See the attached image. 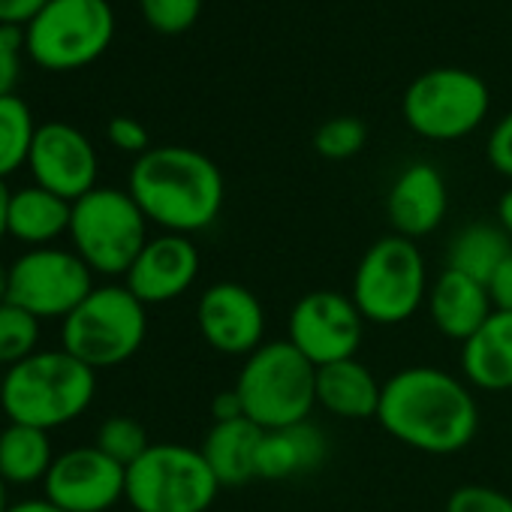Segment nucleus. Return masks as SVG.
Returning <instances> with one entry per match:
<instances>
[{"label":"nucleus","instance_id":"bb28decb","mask_svg":"<svg viewBox=\"0 0 512 512\" xmlns=\"http://www.w3.org/2000/svg\"><path fill=\"white\" fill-rule=\"evenodd\" d=\"M40 341V320L28 311L16 308L13 302L0 305V368H13L37 353Z\"/></svg>","mask_w":512,"mask_h":512},{"label":"nucleus","instance_id":"f8f14e48","mask_svg":"<svg viewBox=\"0 0 512 512\" xmlns=\"http://www.w3.org/2000/svg\"><path fill=\"white\" fill-rule=\"evenodd\" d=\"M365 338V320L350 296L335 290L305 293L287 317V341L314 365L356 359Z\"/></svg>","mask_w":512,"mask_h":512},{"label":"nucleus","instance_id":"f3484780","mask_svg":"<svg viewBox=\"0 0 512 512\" xmlns=\"http://www.w3.org/2000/svg\"><path fill=\"white\" fill-rule=\"evenodd\" d=\"M449 211V190L437 166L410 163L398 172L386 193V214L395 235L419 241L431 235Z\"/></svg>","mask_w":512,"mask_h":512},{"label":"nucleus","instance_id":"f257e3e1","mask_svg":"<svg viewBox=\"0 0 512 512\" xmlns=\"http://www.w3.org/2000/svg\"><path fill=\"white\" fill-rule=\"evenodd\" d=\"M377 422L416 452L455 455L479 431V404L467 380L434 365H410L383 383Z\"/></svg>","mask_w":512,"mask_h":512},{"label":"nucleus","instance_id":"1a4fd4ad","mask_svg":"<svg viewBox=\"0 0 512 512\" xmlns=\"http://www.w3.org/2000/svg\"><path fill=\"white\" fill-rule=\"evenodd\" d=\"M220 482L202 449L184 443H151L127 467L124 500L136 512H208Z\"/></svg>","mask_w":512,"mask_h":512},{"label":"nucleus","instance_id":"c756f323","mask_svg":"<svg viewBox=\"0 0 512 512\" xmlns=\"http://www.w3.org/2000/svg\"><path fill=\"white\" fill-rule=\"evenodd\" d=\"M139 10L148 28L166 37H175L196 25L202 13V0H139Z\"/></svg>","mask_w":512,"mask_h":512},{"label":"nucleus","instance_id":"58836bf2","mask_svg":"<svg viewBox=\"0 0 512 512\" xmlns=\"http://www.w3.org/2000/svg\"><path fill=\"white\" fill-rule=\"evenodd\" d=\"M10 512H64V509L55 506L49 497H34V500H19V503H13Z\"/></svg>","mask_w":512,"mask_h":512},{"label":"nucleus","instance_id":"2eb2a0df","mask_svg":"<svg viewBox=\"0 0 512 512\" xmlns=\"http://www.w3.org/2000/svg\"><path fill=\"white\" fill-rule=\"evenodd\" d=\"M196 329L211 350L247 359L266 344V308L244 284L220 281L199 296Z\"/></svg>","mask_w":512,"mask_h":512},{"label":"nucleus","instance_id":"2f4dec72","mask_svg":"<svg viewBox=\"0 0 512 512\" xmlns=\"http://www.w3.org/2000/svg\"><path fill=\"white\" fill-rule=\"evenodd\" d=\"M22 55H25L22 28H0V97L16 94L22 76Z\"/></svg>","mask_w":512,"mask_h":512},{"label":"nucleus","instance_id":"39448f33","mask_svg":"<svg viewBox=\"0 0 512 512\" xmlns=\"http://www.w3.org/2000/svg\"><path fill=\"white\" fill-rule=\"evenodd\" d=\"M428 290V263L419 244L389 232L362 253L350 299L365 323L401 326L425 308Z\"/></svg>","mask_w":512,"mask_h":512},{"label":"nucleus","instance_id":"c9c22d12","mask_svg":"<svg viewBox=\"0 0 512 512\" xmlns=\"http://www.w3.org/2000/svg\"><path fill=\"white\" fill-rule=\"evenodd\" d=\"M49 0H0V28H25Z\"/></svg>","mask_w":512,"mask_h":512},{"label":"nucleus","instance_id":"a19ab883","mask_svg":"<svg viewBox=\"0 0 512 512\" xmlns=\"http://www.w3.org/2000/svg\"><path fill=\"white\" fill-rule=\"evenodd\" d=\"M10 302V266L0 263V305Z\"/></svg>","mask_w":512,"mask_h":512},{"label":"nucleus","instance_id":"4be33fe9","mask_svg":"<svg viewBox=\"0 0 512 512\" xmlns=\"http://www.w3.org/2000/svg\"><path fill=\"white\" fill-rule=\"evenodd\" d=\"M263 428L250 419L214 422L202 440V455L223 488L244 485L256 479V455H260Z\"/></svg>","mask_w":512,"mask_h":512},{"label":"nucleus","instance_id":"423d86ee","mask_svg":"<svg viewBox=\"0 0 512 512\" xmlns=\"http://www.w3.org/2000/svg\"><path fill=\"white\" fill-rule=\"evenodd\" d=\"M25 58L49 73L85 70L106 55L115 40L109 0H49L22 28Z\"/></svg>","mask_w":512,"mask_h":512},{"label":"nucleus","instance_id":"9b49d317","mask_svg":"<svg viewBox=\"0 0 512 512\" xmlns=\"http://www.w3.org/2000/svg\"><path fill=\"white\" fill-rule=\"evenodd\" d=\"M94 293V272L76 250L31 247L10 266V302L37 320H67Z\"/></svg>","mask_w":512,"mask_h":512},{"label":"nucleus","instance_id":"0eeeda50","mask_svg":"<svg viewBox=\"0 0 512 512\" xmlns=\"http://www.w3.org/2000/svg\"><path fill=\"white\" fill-rule=\"evenodd\" d=\"M70 241L82 263L103 278L127 275L139 250L148 241V217L130 196L118 187H94L73 202Z\"/></svg>","mask_w":512,"mask_h":512},{"label":"nucleus","instance_id":"cd10ccee","mask_svg":"<svg viewBox=\"0 0 512 512\" xmlns=\"http://www.w3.org/2000/svg\"><path fill=\"white\" fill-rule=\"evenodd\" d=\"M100 452H106L112 461H118L121 467H130L136 458H142L151 446L148 440V431L130 419V416H109L100 431H97V443H94Z\"/></svg>","mask_w":512,"mask_h":512},{"label":"nucleus","instance_id":"dca6fc26","mask_svg":"<svg viewBox=\"0 0 512 512\" xmlns=\"http://www.w3.org/2000/svg\"><path fill=\"white\" fill-rule=\"evenodd\" d=\"M199 247L190 235L160 232L145 241L136 263L124 275V287L148 308L181 299L199 278Z\"/></svg>","mask_w":512,"mask_h":512},{"label":"nucleus","instance_id":"7ed1b4c3","mask_svg":"<svg viewBox=\"0 0 512 512\" xmlns=\"http://www.w3.org/2000/svg\"><path fill=\"white\" fill-rule=\"evenodd\" d=\"M97 395V371L67 350H37L7 368L0 410L10 422L43 431L76 422Z\"/></svg>","mask_w":512,"mask_h":512},{"label":"nucleus","instance_id":"72a5a7b5","mask_svg":"<svg viewBox=\"0 0 512 512\" xmlns=\"http://www.w3.org/2000/svg\"><path fill=\"white\" fill-rule=\"evenodd\" d=\"M485 154H488V163L494 166V172L512 181V112L503 115L494 124V130L488 133Z\"/></svg>","mask_w":512,"mask_h":512},{"label":"nucleus","instance_id":"473e14b6","mask_svg":"<svg viewBox=\"0 0 512 512\" xmlns=\"http://www.w3.org/2000/svg\"><path fill=\"white\" fill-rule=\"evenodd\" d=\"M106 136H109V142H112L118 151H124V154L142 157L145 151H151V136H148L145 124H139V121L130 118V115L112 118L109 127H106Z\"/></svg>","mask_w":512,"mask_h":512},{"label":"nucleus","instance_id":"20e7f679","mask_svg":"<svg viewBox=\"0 0 512 512\" xmlns=\"http://www.w3.org/2000/svg\"><path fill=\"white\" fill-rule=\"evenodd\" d=\"M244 419L263 431L308 422L317 407V368L287 341H266L253 350L232 386Z\"/></svg>","mask_w":512,"mask_h":512},{"label":"nucleus","instance_id":"a878e982","mask_svg":"<svg viewBox=\"0 0 512 512\" xmlns=\"http://www.w3.org/2000/svg\"><path fill=\"white\" fill-rule=\"evenodd\" d=\"M37 127L31 106L19 94L0 97V181L28 166Z\"/></svg>","mask_w":512,"mask_h":512},{"label":"nucleus","instance_id":"393cba45","mask_svg":"<svg viewBox=\"0 0 512 512\" xmlns=\"http://www.w3.org/2000/svg\"><path fill=\"white\" fill-rule=\"evenodd\" d=\"M55 452L49 431L34 425L10 422L0 431V476L7 485H34L43 482L52 470Z\"/></svg>","mask_w":512,"mask_h":512},{"label":"nucleus","instance_id":"aec40b11","mask_svg":"<svg viewBox=\"0 0 512 512\" xmlns=\"http://www.w3.org/2000/svg\"><path fill=\"white\" fill-rule=\"evenodd\" d=\"M380 395L383 383L359 359H344L317 368V407H323L335 419H377Z\"/></svg>","mask_w":512,"mask_h":512},{"label":"nucleus","instance_id":"9d476101","mask_svg":"<svg viewBox=\"0 0 512 512\" xmlns=\"http://www.w3.org/2000/svg\"><path fill=\"white\" fill-rule=\"evenodd\" d=\"M491 106L488 85L461 67H437L410 82L401 100L407 127L428 142H458L479 130Z\"/></svg>","mask_w":512,"mask_h":512},{"label":"nucleus","instance_id":"b1692460","mask_svg":"<svg viewBox=\"0 0 512 512\" xmlns=\"http://www.w3.org/2000/svg\"><path fill=\"white\" fill-rule=\"evenodd\" d=\"M509 253H512V238L497 223H485V220L467 223L452 235L446 247V269L485 284Z\"/></svg>","mask_w":512,"mask_h":512},{"label":"nucleus","instance_id":"79ce46f5","mask_svg":"<svg viewBox=\"0 0 512 512\" xmlns=\"http://www.w3.org/2000/svg\"><path fill=\"white\" fill-rule=\"evenodd\" d=\"M7 488H10V485L4 482V476H0V512H10V506H13L10 497H7Z\"/></svg>","mask_w":512,"mask_h":512},{"label":"nucleus","instance_id":"412c9836","mask_svg":"<svg viewBox=\"0 0 512 512\" xmlns=\"http://www.w3.org/2000/svg\"><path fill=\"white\" fill-rule=\"evenodd\" d=\"M329 455L326 434L308 419L290 428H275L263 434L260 455H256V476L260 479H293L317 470Z\"/></svg>","mask_w":512,"mask_h":512},{"label":"nucleus","instance_id":"c85d7f7f","mask_svg":"<svg viewBox=\"0 0 512 512\" xmlns=\"http://www.w3.org/2000/svg\"><path fill=\"white\" fill-rule=\"evenodd\" d=\"M365 142H368V127L353 115L329 118L314 133V148L326 160H350L365 148Z\"/></svg>","mask_w":512,"mask_h":512},{"label":"nucleus","instance_id":"ddd939ff","mask_svg":"<svg viewBox=\"0 0 512 512\" xmlns=\"http://www.w3.org/2000/svg\"><path fill=\"white\" fill-rule=\"evenodd\" d=\"M46 497L64 512H109L127 491V467L97 446H76L55 455L43 479Z\"/></svg>","mask_w":512,"mask_h":512},{"label":"nucleus","instance_id":"4c0bfd02","mask_svg":"<svg viewBox=\"0 0 512 512\" xmlns=\"http://www.w3.org/2000/svg\"><path fill=\"white\" fill-rule=\"evenodd\" d=\"M497 226L512 238V187H506L497 199Z\"/></svg>","mask_w":512,"mask_h":512},{"label":"nucleus","instance_id":"a211bd4d","mask_svg":"<svg viewBox=\"0 0 512 512\" xmlns=\"http://www.w3.org/2000/svg\"><path fill=\"white\" fill-rule=\"evenodd\" d=\"M425 308H428L431 326L443 338L458 341V344L470 341L482 329V323L494 314L485 284L452 269H443L437 281H431Z\"/></svg>","mask_w":512,"mask_h":512},{"label":"nucleus","instance_id":"f03ea898","mask_svg":"<svg viewBox=\"0 0 512 512\" xmlns=\"http://www.w3.org/2000/svg\"><path fill=\"white\" fill-rule=\"evenodd\" d=\"M127 190L148 223L175 235L208 229L220 217L226 196L217 163L184 145H160L136 157Z\"/></svg>","mask_w":512,"mask_h":512},{"label":"nucleus","instance_id":"37998d69","mask_svg":"<svg viewBox=\"0 0 512 512\" xmlns=\"http://www.w3.org/2000/svg\"><path fill=\"white\" fill-rule=\"evenodd\" d=\"M4 374H7V371H4V368H0V389H4Z\"/></svg>","mask_w":512,"mask_h":512},{"label":"nucleus","instance_id":"e433bc0d","mask_svg":"<svg viewBox=\"0 0 512 512\" xmlns=\"http://www.w3.org/2000/svg\"><path fill=\"white\" fill-rule=\"evenodd\" d=\"M211 419L214 422H232V419H244V407L235 389H226L220 395H214L211 401Z\"/></svg>","mask_w":512,"mask_h":512},{"label":"nucleus","instance_id":"f704fd0d","mask_svg":"<svg viewBox=\"0 0 512 512\" xmlns=\"http://www.w3.org/2000/svg\"><path fill=\"white\" fill-rule=\"evenodd\" d=\"M485 290H488V296H491L494 311L512 314V253L494 269V275L485 281Z\"/></svg>","mask_w":512,"mask_h":512},{"label":"nucleus","instance_id":"7c9ffc66","mask_svg":"<svg viewBox=\"0 0 512 512\" xmlns=\"http://www.w3.org/2000/svg\"><path fill=\"white\" fill-rule=\"evenodd\" d=\"M446 512H512V497L500 488L467 482L449 494Z\"/></svg>","mask_w":512,"mask_h":512},{"label":"nucleus","instance_id":"6ab92c4d","mask_svg":"<svg viewBox=\"0 0 512 512\" xmlns=\"http://www.w3.org/2000/svg\"><path fill=\"white\" fill-rule=\"evenodd\" d=\"M461 371L470 389L512 392V314L494 311L482 329L461 344Z\"/></svg>","mask_w":512,"mask_h":512},{"label":"nucleus","instance_id":"5701e85b","mask_svg":"<svg viewBox=\"0 0 512 512\" xmlns=\"http://www.w3.org/2000/svg\"><path fill=\"white\" fill-rule=\"evenodd\" d=\"M73 202L31 184L22 190H13L10 196V235L31 244V247H49L55 238L70 232Z\"/></svg>","mask_w":512,"mask_h":512},{"label":"nucleus","instance_id":"ea45409f","mask_svg":"<svg viewBox=\"0 0 512 512\" xmlns=\"http://www.w3.org/2000/svg\"><path fill=\"white\" fill-rule=\"evenodd\" d=\"M10 196H13V190L7 187V181H0V241L10 235V226H7V220H10Z\"/></svg>","mask_w":512,"mask_h":512},{"label":"nucleus","instance_id":"4468645a","mask_svg":"<svg viewBox=\"0 0 512 512\" xmlns=\"http://www.w3.org/2000/svg\"><path fill=\"white\" fill-rule=\"evenodd\" d=\"M28 169L37 187L67 202H76L97 187L100 160L91 139L79 127L64 121H46L37 127Z\"/></svg>","mask_w":512,"mask_h":512},{"label":"nucleus","instance_id":"6e6552de","mask_svg":"<svg viewBox=\"0 0 512 512\" xmlns=\"http://www.w3.org/2000/svg\"><path fill=\"white\" fill-rule=\"evenodd\" d=\"M145 335V305L124 284H106L94 287V293L64 320L61 350L94 371H106L133 359L145 344Z\"/></svg>","mask_w":512,"mask_h":512}]
</instances>
